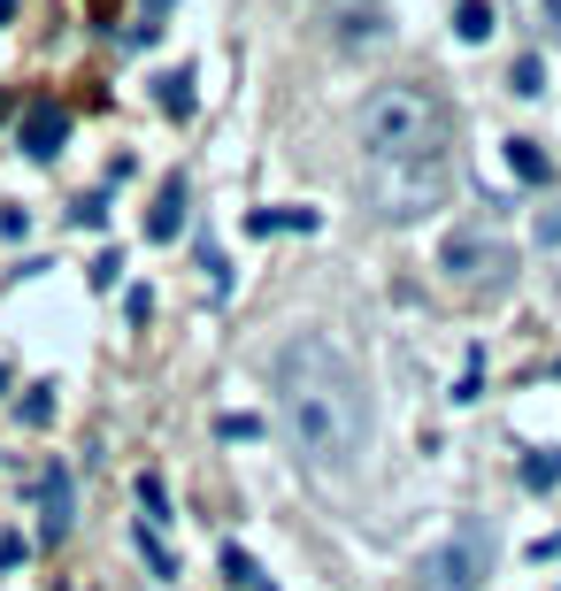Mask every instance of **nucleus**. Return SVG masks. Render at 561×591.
I'll return each mask as SVG.
<instances>
[{"instance_id":"16","label":"nucleus","mask_w":561,"mask_h":591,"mask_svg":"<svg viewBox=\"0 0 561 591\" xmlns=\"http://www.w3.org/2000/svg\"><path fill=\"white\" fill-rule=\"evenodd\" d=\"M215 569H223V584H231V591H254V584H262V569H254V553H246V546H223V561H215Z\"/></svg>"},{"instance_id":"14","label":"nucleus","mask_w":561,"mask_h":591,"mask_svg":"<svg viewBox=\"0 0 561 591\" xmlns=\"http://www.w3.org/2000/svg\"><path fill=\"white\" fill-rule=\"evenodd\" d=\"M131 538H139V553H147V569H155V577L170 584V577H178V553H170V538H162V530H147V523H139Z\"/></svg>"},{"instance_id":"8","label":"nucleus","mask_w":561,"mask_h":591,"mask_svg":"<svg viewBox=\"0 0 561 591\" xmlns=\"http://www.w3.org/2000/svg\"><path fill=\"white\" fill-rule=\"evenodd\" d=\"M70 139V108H54V101H31L23 108V131H15V147L31 154V161H54Z\"/></svg>"},{"instance_id":"17","label":"nucleus","mask_w":561,"mask_h":591,"mask_svg":"<svg viewBox=\"0 0 561 591\" xmlns=\"http://www.w3.org/2000/svg\"><path fill=\"white\" fill-rule=\"evenodd\" d=\"M523 484H531V492H554V484H561V453H554V445L523 453Z\"/></svg>"},{"instance_id":"5","label":"nucleus","mask_w":561,"mask_h":591,"mask_svg":"<svg viewBox=\"0 0 561 591\" xmlns=\"http://www.w3.org/2000/svg\"><path fill=\"white\" fill-rule=\"evenodd\" d=\"M370 200H377V215L415 223V215H431L446 200V169H370Z\"/></svg>"},{"instance_id":"4","label":"nucleus","mask_w":561,"mask_h":591,"mask_svg":"<svg viewBox=\"0 0 561 591\" xmlns=\"http://www.w3.org/2000/svg\"><path fill=\"white\" fill-rule=\"evenodd\" d=\"M438 270H446L462 293H500L508 270H516V254H508L500 239H485V231H454V239L438 246Z\"/></svg>"},{"instance_id":"6","label":"nucleus","mask_w":561,"mask_h":591,"mask_svg":"<svg viewBox=\"0 0 561 591\" xmlns=\"http://www.w3.org/2000/svg\"><path fill=\"white\" fill-rule=\"evenodd\" d=\"M316 23L339 54H370L377 39L392 31V8L384 0H316Z\"/></svg>"},{"instance_id":"3","label":"nucleus","mask_w":561,"mask_h":591,"mask_svg":"<svg viewBox=\"0 0 561 591\" xmlns=\"http://www.w3.org/2000/svg\"><path fill=\"white\" fill-rule=\"evenodd\" d=\"M485 577H493V530L485 523H454L423 561V591H485Z\"/></svg>"},{"instance_id":"20","label":"nucleus","mask_w":561,"mask_h":591,"mask_svg":"<svg viewBox=\"0 0 561 591\" xmlns=\"http://www.w3.org/2000/svg\"><path fill=\"white\" fill-rule=\"evenodd\" d=\"M70 223H77V231H100V223H108V200H100V192H93V200H77V208H70Z\"/></svg>"},{"instance_id":"12","label":"nucleus","mask_w":561,"mask_h":591,"mask_svg":"<svg viewBox=\"0 0 561 591\" xmlns=\"http://www.w3.org/2000/svg\"><path fill=\"white\" fill-rule=\"evenodd\" d=\"M246 231L254 239H269V231H316V208H254Z\"/></svg>"},{"instance_id":"21","label":"nucleus","mask_w":561,"mask_h":591,"mask_svg":"<svg viewBox=\"0 0 561 591\" xmlns=\"http://www.w3.org/2000/svg\"><path fill=\"white\" fill-rule=\"evenodd\" d=\"M162 15H170V0H139V23H131V39H155V31H162Z\"/></svg>"},{"instance_id":"10","label":"nucleus","mask_w":561,"mask_h":591,"mask_svg":"<svg viewBox=\"0 0 561 591\" xmlns=\"http://www.w3.org/2000/svg\"><path fill=\"white\" fill-rule=\"evenodd\" d=\"M508 169H516L523 184H554V161H547L539 139H508Z\"/></svg>"},{"instance_id":"27","label":"nucleus","mask_w":561,"mask_h":591,"mask_svg":"<svg viewBox=\"0 0 561 591\" xmlns=\"http://www.w3.org/2000/svg\"><path fill=\"white\" fill-rule=\"evenodd\" d=\"M254 591H269V584H254Z\"/></svg>"},{"instance_id":"24","label":"nucleus","mask_w":561,"mask_h":591,"mask_svg":"<svg viewBox=\"0 0 561 591\" xmlns=\"http://www.w3.org/2000/svg\"><path fill=\"white\" fill-rule=\"evenodd\" d=\"M539 239H547V246H561V208H547V215H539Z\"/></svg>"},{"instance_id":"7","label":"nucleus","mask_w":561,"mask_h":591,"mask_svg":"<svg viewBox=\"0 0 561 591\" xmlns=\"http://www.w3.org/2000/svg\"><path fill=\"white\" fill-rule=\"evenodd\" d=\"M70 523H77V484H70V468H62V461H46V468H39V538H46V546H62V538H70Z\"/></svg>"},{"instance_id":"23","label":"nucleus","mask_w":561,"mask_h":591,"mask_svg":"<svg viewBox=\"0 0 561 591\" xmlns=\"http://www.w3.org/2000/svg\"><path fill=\"white\" fill-rule=\"evenodd\" d=\"M215 431H223V439H262V423H254V415H223Z\"/></svg>"},{"instance_id":"18","label":"nucleus","mask_w":561,"mask_h":591,"mask_svg":"<svg viewBox=\"0 0 561 591\" xmlns=\"http://www.w3.org/2000/svg\"><path fill=\"white\" fill-rule=\"evenodd\" d=\"M508 85H516V101H539V93H547V62H539V54H523V62L508 70Z\"/></svg>"},{"instance_id":"1","label":"nucleus","mask_w":561,"mask_h":591,"mask_svg":"<svg viewBox=\"0 0 561 591\" xmlns=\"http://www.w3.org/2000/svg\"><path fill=\"white\" fill-rule=\"evenodd\" d=\"M269 392L285 408V431L308 453V468H331L347 476L362 461V439H370V392L354 377V361L316 338V330H293L277 353H269Z\"/></svg>"},{"instance_id":"26","label":"nucleus","mask_w":561,"mask_h":591,"mask_svg":"<svg viewBox=\"0 0 561 591\" xmlns=\"http://www.w3.org/2000/svg\"><path fill=\"white\" fill-rule=\"evenodd\" d=\"M0 392H8V361H0Z\"/></svg>"},{"instance_id":"11","label":"nucleus","mask_w":561,"mask_h":591,"mask_svg":"<svg viewBox=\"0 0 561 591\" xmlns=\"http://www.w3.org/2000/svg\"><path fill=\"white\" fill-rule=\"evenodd\" d=\"M155 101H162L170 124H186L192 116V70H162V77H155Z\"/></svg>"},{"instance_id":"2","label":"nucleus","mask_w":561,"mask_h":591,"mask_svg":"<svg viewBox=\"0 0 561 591\" xmlns=\"http://www.w3.org/2000/svg\"><path fill=\"white\" fill-rule=\"evenodd\" d=\"M354 131H362L370 169H446V154H454V108L431 85L392 77V85H377L370 101H362Z\"/></svg>"},{"instance_id":"15","label":"nucleus","mask_w":561,"mask_h":591,"mask_svg":"<svg viewBox=\"0 0 561 591\" xmlns=\"http://www.w3.org/2000/svg\"><path fill=\"white\" fill-rule=\"evenodd\" d=\"M454 31H462L469 46H485V39H493V0H462V8H454Z\"/></svg>"},{"instance_id":"19","label":"nucleus","mask_w":561,"mask_h":591,"mask_svg":"<svg viewBox=\"0 0 561 591\" xmlns=\"http://www.w3.org/2000/svg\"><path fill=\"white\" fill-rule=\"evenodd\" d=\"M15 415H23L31 431H46V423H54V384H31V392L15 400Z\"/></svg>"},{"instance_id":"22","label":"nucleus","mask_w":561,"mask_h":591,"mask_svg":"<svg viewBox=\"0 0 561 591\" xmlns=\"http://www.w3.org/2000/svg\"><path fill=\"white\" fill-rule=\"evenodd\" d=\"M116 277H124V254H100V262H93V285L116 293Z\"/></svg>"},{"instance_id":"9","label":"nucleus","mask_w":561,"mask_h":591,"mask_svg":"<svg viewBox=\"0 0 561 591\" xmlns=\"http://www.w3.org/2000/svg\"><path fill=\"white\" fill-rule=\"evenodd\" d=\"M186 208H192V184L186 177H162V192H155V208H147V239L170 246V239L186 231Z\"/></svg>"},{"instance_id":"13","label":"nucleus","mask_w":561,"mask_h":591,"mask_svg":"<svg viewBox=\"0 0 561 591\" xmlns=\"http://www.w3.org/2000/svg\"><path fill=\"white\" fill-rule=\"evenodd\" d=\"M139 523H147V530H170V484H162L155 468L139 476Z\"/></svg>"},{"instance_id":"25","label":"nucleus","mask_w":561,"mask_h":591,"mask_svg":"<svg viewBox=\"0 0 561 591\" xmlns=\"http://www.w3.org/2000/svg\"><path fill=\"white\" fill-rule=\"evenodd\" d=\"M8 23H15V0H0V31H8Z\"/></svg>"}]
</instances>
